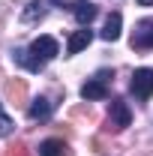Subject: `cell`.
<instances>
[{
	"label": "cell",
	"mask_w": 153,
	"mask_h": 156,
	"mask_svg": "<svg viewBox=\"0 0 153 156\" xmlns=\"http://www.w3.org/2000/svg\"><path fill=\"white\" fill-rule=\"evenodd\" d=\"M39 156H72V153H69V144L63 138H45L39 144Z\"/></svg>",
	"instance_id": "cell-8"
},
{
	"label": "cell",
	"mask_w": 153,
	"mask_h": 156,
	"mask_svg": "<svg viewBox=\"0 0 153 156\" xmlns=\"http://www.w3.org/2000/svg\"><path fill=\"white\" fill-rule=\"evenodd\" d=\"M45 12H48V3H42V0H33V3H27V6H24V12H21V21H24V24L42 21V18H45Z\"/></svg>",
	"instance_id": "cell-9"
},
{
	"label": "cell",
	"mask_w": 153,
	"mask_h": 156,
	"mask_svg": "<svg viewBox=\"0 0 153 156\" xmlns=\"http://www.w3.org/2000/svg\"><path fill=\"white\" fill-rule=\"evenodd\" d=\"M12 132V120L3 114V105H0V135H9Z\"/></svg>",
	"instance_id": "cell-14"
},
{
	"label": "cell",
	"mask_w": 153,
	"mask_h": 156,
	"mask_svg": "<svg viewBox=\"0 0 153 156\" xmlns=\"http://www.w3.org/2000/svg\"><path fill=\"white\" fill-rule=\"evenodd\" d=\"M120 24H123V18H120V12H111L99 36L105 39V42H117V39H120Z\"/></svg>",
	"instance_id": "cell-11"
},
{
	"label": "cell",
	"mask_w": 153,
	"mask_h": 156,
	"mask_svg": "<svg viewBox=\"0 0 153 156\" xmlns=\"http://www.w3.org/2000/svg\"><path fill=\"white\" fill-rule=\"evenodd\" d=\"M6 96L12 99V102H24V99H27V84H24V78H9V81H6Z\"/></svg>",
	"instance_id": "cell-13"
},
{
	"label": "cell",
	"mask_w": 153,
	"mask_h": 156,
	"mask_svg": "<svg viewBox=\"0 0 153 156\" xmlns=\"http://www.w3.org/2000/svg\"><path fill=\"white\" fill-rule=\"evenodd\" d=\"M138 3H141V6H153V0H138Z\"/></svg>",
	"instance_id": "cell-16"
},
{
	"label": "cell",
	"mask_w": 153,
	"mask_h": 156,
	"mask_svg": "<svg viewBox=\"0 0 153 156\" xmlns=\"http://www.w3.org/2000/svg\"><path fill=\"white\" fill-rule=\"evenodd\" d=\"M33 57L39 60V63H48V60H54L60 54V45H57V39L54 36H39L30 42V48H27Z\"/></svg>",
	"instance_id": "cell-2"
},
{
	"label": "cell",
	"mask_w": 153,
	"mask_h": 156,
	"mask_svg": "<svg viewBox=\"0 0 153 156\" xmlns=\"http://www.w3.org/2000/svg\"><path fill=\"white\" fill-rule=\"evenodd\" d=\"M129 90H132V96H135V99H141V102H147V99L153 96V69H150V66H144V69H135V72H132Z\"/></svg>",
	"instance_id": "cell-1"
},
{
	"label": "cell",
	"mask_w": 153,
	"mask_h": 156,
	"mask_svg": "<svg viewBox=\"0 0 153 156\" xmlns=\"http://www.w3.org/2000/svg\"><path fill=\"white\" fill-rule=\"evenodd\" d=\"M81 96L87 99V102H96V99H108V81H102L99 75H96V78H90V81L81 87Z\"/></svg>",
	"instance_id": "cell-6"
},
{
	"label": "cell",
	"mask_w": 153,
	"mask_h": 156,
	"mask_svg": "<svg viewBox=\"0 0 153 156\" xmlns=\"http://www.w3.org/2000/svg\"><path fill=\"white\" fill-rule=\"evenodd\" d=\"M51 111H54V102L48 96H36L30 102V108H27V117H30V120H48Z\"/></svg>",
	"instance_id": "cell-7"
},
{
	"label": "cell",
	"mask_w": 153,
	"mask_h": 156,
	"mask_svg": "<svg viewBox=\"0 0 153 156\" xmlns=\"http://www.w3.org/2000/svg\"><path fill=\"white\" fill-rule=\"evenodd\" d=\"M132 123V111H129V105L123 102V99H111V111H108V129H126Z\"/></svg>",
	"instance_id": "cell-3"
},
{
	"label": "cell",
	"mask_w": 153,
	"mask_h": 156,
	"mask_svg": "<svg viewBox=\"0 0 153 156\" xmlns=\"http://www.w3.org/2000/svg\"><path fill=\"white\" fill-rule=\"evenodd\" d=\"M69 9H72V15H75V21L81 24V27H87V24H90V21L99 15L96 3H90V0H75V3H72Z\"/></svg>",
	"instance_id": "cell-5"
},
{
	"label": "cell",
	"mask_w": 153,
	"mask_h": 156,
	"mask_svg": "<svg viewBox=\"0 0 153 156\" xmlns=\"http://www.w3.org/2000/svg\"><path fill=\"white\" fill-rule=\"evenodd\" d=\"M9 156H33V150H30L27 144H15V147H12V153H9Z\"/></svg>",
	"instance_id": "cell-15"
},
{
	"label": "cell",
	"mask_w": 153,
	"mask_h": 156,
	"mask_svg": "<svg viewBox=\"0 0 153 156\" xmlns=\"http://www.w3.org/2000/svg\"><path fill=\"white\" fill-rule=\"evenodd\" d=\"M90 39H93V33H90L87 27H81V30H75V33L69 36V45H66V51H69V54H78V51H84V48L90 45Z\"/></svg>",
	"instance_id": "cell-10"
},
{
	"label": "cell",
	"mask_w": 153,
	"mask_h": 156,
	"mask_svg": "<svg viewBox=\"0 0 153 156\" xmlns=\"http://www.w3.org/2000/svg\"><path fill=\"white\" fill-rule=\"evenodd\" d=\"M0 156H6V153H3V150H0Z\"/></svg>",
	"instance_id": "cell-17"
},
{
	"label": "cell",
	"mask_w": 153,
	"mask_h": 156,
	"mask_svg": "<svg viewBox=\"0 0 153 156\" xmlns=\"http://www.w3.org/2000/svg\"><path fill=\"white\" fill-rule=\"evenodd\" d=\"M12 60H15V63H21V66H27L30 72H42V69H45V63H39V60L33 57L27 48H15V51H12Z\"/></svg>",
	"instance_id": "cell-12"
},
{
	"label": "cell",
	"mask_w": 153,
	"mask_h": 156,
	"mask_svg": "<svg viewBox=\"0 0 153 156\" xmlns=\"http://www.w3.org/2000/svg\"><path fill=\"white\" fill-rule=\"evenodd\" d=\"M132 48H138V51H147V48H153V18H141L138 24H135Z\"/></svg>",
	"instance_id": "cell-4"
}]
</instances>
